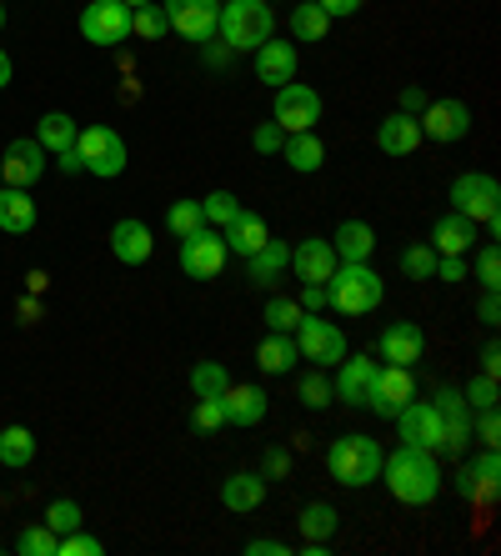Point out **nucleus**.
<instances>
[{
  "label": "nucleus",
  "mask_w": 501,
  "mask_h": 556,
  "mask_svg": "<svg viewBox=\"0 0 501 556\" xmlns=\"http://www.w3.org/2000/svg\"><path fill=\"white\" fill-rule=\"evenodd\" d=\"M226 236L211 231V226H201V231L180 236V271L191 276V281H216L221 271H226Z\"/></svg>",
  "instance_id": "nucleus-8"
},
{
  "label": "nucleus",
  "mask_w": 501,
  "mask_h": 556,
  "mask_svg": "<svg viewBox=\"0 0 501 556\" xmlns=\"http://www.w3.org/2000/svg\"><path fill=\"white\" fill-rule=\"evenodd\" d=\"M426 247L437 251V256H466V251L476 247V220L456 216V211H447V216L431 226V241Z\"/></svg>",
  "instance_id": "nucleus-24"
},
{
  "label": "nucleus",
  "mask_w": 501,
  "mask_h": 556,
  "mask_svg": "<svg viewBox=\"0 0 501 556\" xmlns=\"http://www.w3.org/2000/svg\"><path fill=\"white\" fill-rule=\"evenodd\" d=\"M76 121L65 116V111H46V116L36 121V141L46 146V155H61V151H71L76 146Z\"/></svg>",
  "instance_id": "nucleus-33"
},
{
  "label": "nucleus",
  "mask_w": 501,
  "mask_h": 556,
  "mask_svg": "<svg viewBox=\"0 0 501 556\" xmlns=\"http://www.w3.org/2000/svg\"><path fill=\"white\" fill-rule=\"evenodd\" d=\"M171 30L186 40H211L216 36V15H221V0H161Z\"/></svg>",
  "instance_id": "nucleus-14"
},
{
  "label": "nucleus",
  "mask_w": 501,
  "mask_h": 556,
  "mask_svg": "<svg viewBox=\"0 0 501 556\" xmlns=\"http://www.w3.org/2000/svg\"><path fill=\"white\" fill-rule=\"evenodd\" d=\"M376 146H381L386 155H412L416 146H422V126H416V116H406V111H391V116L376 126Z\"/></svg>",
  "instance_id": "nucleus-26"
},
{
  "label": "nucleus",
  "mask_w": 501,
  "mask_h": 556,
  "mask_svg": "<svg viewBox=\"0 0 501 556\" xmlns=\"http://www.w3.org/2000/svg\"><path fill=\"white\" fill-rule=\"evenodd\" d=\"M481 371H487V376H501V351H497V341H487V346H481Z\"/></svg>",
  "instance_id": "nucleus-60"
},
{
  "label": "nucleus",
  "mask_w": 501,
  "mask_h": 556,
  "mask_svg": "<svg viewBox=\"0 0 501 556\" xmlns=\"http://www.w3.org/2000/svg\"><path fill=\"white\" fill-rule=\"evenodd\" d=\"M261 502H266V477L261 471H236L221 486V506H231V511H256Z\"/></svg>",
  "instance_id": "nucleus-32"
},
{
  "label": "nucleus",
  "mask_w": 501,
  "mask_h": 556,
  "mask_svg": "<svg viewBox=\"0 0 501 556\" xmlns=\"http://www.w3.org/2000/svg\"><path fill=\"white\" fill-rule=\"evenodd\" d=\"M497 481H501V456H497V446H481V456L476 462H466L462 471H456V496H497Z\"/></svg>",
  "instance_id": "nucleus-23"
},
{
  "label": "nucleus",
  "mask_w": 501,
  "mask_h": 556,
  "mask_svg": "<svg viewBox=\"0 0 501 556\" xmlns=\"http://www.w3.org/2000/svg\"><path fill=\"white\" fill-rule=\"evenodd\" d=\"M426 351V331L416 321H391L381 331V341H376V362L386 366H416Z\"/></svg>",
  "instance_id": "nucleus-18"
},
{
  "label": "nucleus",
  "mask_w": 501,
  "mask_h": 556,
  "mask_svg": "<svg viewBox=\"0 0 501 556\" xmlns=\"http://www.w3.org/2000/svg\"><path fill=\"white\" fill-rule=\"evenodd\" d=\"M281 155H286V166L301 170V176H311V170L326 166V146H322V136H316V130H296V136H286Z\"/></svg>",
  "instance_id": "nucleus-30"
},
{
  "label": "nucleus",
  "mask_w": 501,
  "mask_h": 556,
  "mask_svg": "<svg viewBox=\"0 0 501 556\" xmlns=\"http://www.w3.org/2000/svg\"><path fill=\"white\" fill-rule=\"evenodd\" d=\"M191 427H196V431H216V427H226V416H221V402H201V396H196V406H191Z\"/></svg>",
  "instance_id": "nucleus-49"
},
{
  "label": "nucleus",
  "mask_w": 501,
  "mask_h": 556,
  "mask_svg": "<svg viewBox=\"0 0 501 556\" xmlns=\"http://www.w3.org/2000/svg\"><path fill=\"white\" fill-rule=\"evenodd\" d=\"M55 170H61V176H86V166H80L76 146H71V151H61V155H55Z\"/></svg>",
  "instance_id": "nucleus-58"
},
{
  "label": "nucleus",
  "mask_w": 501,
  "mask_h": 556,
  "mask_svg": "<svg viewBox=\"0 0 501 556\" xmlns=\"http://www.w3.org/2000/svg\"><path fill=\"white\" fill-rule=\"evenodd\" d=\"M55 556H105V542L76 527V531H61V542H55Z\"/></svg>",
  "instance_id": "nucleus-44"
},
{
  "label": "nucleus",
  "mask_w": 501,
  "mask_h": 556,
  "mask_svg": "<svg viewBox=\"0 0 501 556\" xmlns=\"http://www.w3.org/2000/svg\"><path fill=\"white\" fill-rule=\"evenodd\" d=\"M416 126H422V141L456 146V141L472 136V105L456 101V96H447V101H426L422 116H416Z\"/></svg>",
  "instance_id": "nucleus-9"
},
{
  "label": "nucleus",
  "mask_w": 501,
  "mask_h": 556,
  "mask_svg": "<svg viewBox=\"0 0 501 556\" xmlns=\"http://www.w3.org/2000/svg\"><path fill=\"white\" fill-rule=\"evenodd\" d=\"M0 30H5V0H0Z\"/></svg>",
  "instance_id": "nucleus-63"
},
{
  "label": "nucleus",
  "mask_w": 501,
  "mask_h": 556,
  "mask_svg": "<svg viewBox=\"0 0 501 556\" xmlns=\"http://www.w3.org/2000/svg\"><path fill=\"white\" fill-rule=\"evenodd\" d=\"M326 30H331V15H326L316 0H296V11H291V36H296V40H326Z\"/></svg>",
  "instance_id": "nucleus-36"
},
{
  "label": "nucleus",
  "mask_w": 501,
  "mask_h": 556,
  "mask_svg": "<svg viewBox=\"0 0 501 556\" xmlns=\"http://www.w3.org/2000/svg\"><path fill=\"white\" fill-rule=\"evenodd\" d=\"M216 36L231 46V51H256L276 36V11L271 0H221L216 15Z\"/></svg>",
  "instance_id": "nucleus-2"
},
{
  "label": "nucleus",
  "mask_w": 501,
  "mask_h": 556,
  "mask_svg": "<svg viewBox=\"0 0 501 556\" xmlns=\"http://www.w3.org/2000/svg\"><path fill=\"white\" fill-rule=\"evenodd\" d=\"M11 76H15V65H11V55L0 51V91H5V86H11Z\"/></svg>",
  "instance_id": "nucleus-61"
},
{
  "label": "nucleus",
  "mask_w": 501,
  "mask_h": 556,
  "mask_svg": "<svg viewBox=\"0 0 501 556\" xmlns=\"http://www.w3.org/2000/svg\"><path fill=\"white\" fill-rule=\"evenodd\" d=\"M241 211H246L241 195H231V191H211L206 201H201V216H206V226H221V231H226V226H231Z\"/></svg>",
  "instance_id": "nucleus-38"
},
{
  "label": "nucleus",
  "mask_w": 501,
  "mask_h": 556,
  "mask_svg": "<svg viewBox=\"0 0 501 556\" xmlns=\"http://www.w3.org/2000/svg\"><path fill=\"white\" fill-rule=\"evenodd\" d=\"M386 492L397 496L401 506H431L441 496V466L437 452H422V446H397L391 456H381V477Z\"/></svg>",
  "instance_id": "nucleus-1"
},
{
  "label": "nucleus",
  "mask_w": 501,
  "mask_h": 556,
  "mask_svg": "<svg viewBox=\"0 0 501 556\" xmlns=\"http://www.w3.org/2000/svg\"><path fill=\"white\" fill-rule=\"evenodd\" d=\"M296 402L311 406V412H322V406H331V381H326L322 371H306L301 381H296Z\"/></svg>",
  "instance_id": "nucleus-42"
},
{
  "label": "nucleus",
  "mask_w": 501,
  "mask_h": 556,
  "mask_svg": "<svg viewBox=\"0 0 501 556\" xmlns=\"http://www.w3.org/2000/svg\"><path fill=\"white\" fill-rule=\"evenodd\" d=\"M301 311H322V306H331V301H326V286H316V281H306L301 286Z\"/></svg>",
  "instance_id": "nucleus-55"
},
{
  "label": "nucleus",
  "mask_w": 501,
  "mask_h": 556,
  "mask_svg": "<svg viewBox=\"0 0 501 556\" xmlns=\"http://www.w3.org/2000/svg\"><path fill=\"white\" fill-rule=\"evenodd\" d=\"M291 271H296V281H301V286H306V281L326 286V281H331V271H336L331 241H322V236H311V241H296V247H291Z\"/></svg>",
  "instance_id": "nucleus-20"
},
{
  "label": "nucleus",
  "mask_w": 501,
  "mask_h": 556,
  "mask_svg": "<svg viewBox=\"0 0 501 556\" xmlns=\"http://www.w3.org/2000/svg\"><path fill=\"white\" fill-rule=\"evenodd\" d=\"M331 251H336V261H372L376 231L366 226V220H341L336 236H331Z\"/></svg>",
  "instance_id": "nucleus-31"
},
{
  "label": "nucleus",
  "mask_w": 501,
  "mask_h": 556,
  "mask_svg": "<svg viewBox=\"0 0 501 556\" xmlns=\"http://www.w3.org/2000/svg\"><path fill=\"white\" fill-rule=\"evenodd\" d=\"M462 402L472 406V412H487V406H497V376H472V381H466L462 387Z\"/></svg>",
  "instance_id": "nucleus-47"
},
{
  "label": "nucleus",
  "mask_w": 501,
  "mask_h": 556,
  "mask_svg": "<svg viewBox=\"0 0 501 556\" xmlns=\"http://www.w3.org/2000/svg\"><path fill=\"white\" fill-rule=\"evenodd\" d=\"M397 437H401V446H422V452H437L441 456V412L431 402H406L397 416Z\"/></svg>",
  "instance_id": "nucleus-13"
},
{
  "label": "nucleus",
  "mask_w": 501,
  "mask_h": 556,
  "mask_svg": "<svg viewBox=\"0 0 501 556\" xmlns=\"http://www.w3.org/2000/svg\"><path fill=\"white\" fill-rule=\"evenodd\" d=\"M341 371H336V381H331V396L336 402H347V406H361L366 412V402H372V387H376V371H381V362L376 356H341Z\"/></svg>",
  "instance_id": "nucleus-15"
},
{
  "label": "nucleus",
  "mask_w": 501,
  "mask_h": 556,
  "mask_svg": "<svg viewBox=\"0 0 501 556\" xmlns=\"http://www.w3.org/2000/svg\"><path fill=\"white\" fill-rule=\"evenodd\" d=\"M286 471H291V452H286V446H271V452L261 456V477H266V481H281Z\"/></svg>",
  "instance_id": "nucleus-51"
},
{
  "label": "nucleus",
  "mask_w": 501,
  "mask_h": 556,
  "mask_svg": "<svg viewBox=\"0 0 501 556\" xmlns=\"http://www.w3.org/2000/svg\"><path fill=\"white\" fill-rule=\"evenodd\" d=\"M401 271H406V281H431V276H437V251L426 247V241L406 247L401 251Z\"/></svg>",
  "instance_id": "nucleus-40"
},
{
  "label": "nucleus",
  "mask_w": 501,
  "mask_h": 556,
  "mask_svg": "<svg viewBox=\"0 0 501 556\" xmlns=\"http://www.w3.org/2000/svg\"><path fill=\"white\" fill-rule=\"evenodd\" d=\"M151 251H155V241H151V226H146V220L126 216L111 226V256H116L121 266H146Z\"/></svg>",
  "instance_id": "nucleus-22"
},
{
  "label": "nucleus",
  "mask_w": 501,
  "mask_h": 556,
  "mask_svg": "<svg viewBox=\"0 0 501 556\" xmlns=\"http://www.w3.org/2000/svg\"><path fill=\"white\" fill-rule=\"evenodd\" d=\"M416 396V381H412V366H386L381 362V371H376V387H372V402H366V412H376V416H391L401 412V406Z\"/></svg>",
  "instance_id": "nucleus-17"
},
{
  "label": "nucleus",
  "mask_w": 501,
  "mask_h": 556,
  "mask_svg": "<svg viewBox=\"0 0 501 556\" xmlns=\"http://www.w3.org/2000/svg\"><path fill=\"white\" fill-rule=\"evenodd\" d=\"M246 552L251 556H291V546L276 542V536H256V542H246Z\"/></svg>",
  "instance_id": "nucleus-54"
},
{
  "label": "nucleus",
  "mask_w": 501,
  "mask_h": 556,
  "mask_svg": "<svg viewBox=\"0 0 501 556\" xmlns=\"http://www.w3.org/2000/svg\"><path fill=\"white\" fill-rule=\"evenodd\" d=\"M55 542H61V536L40 521V527H26L21 536H15V552L21 556H55Z\"/></svg>",
  "instance_id": "nucleus-43"
},
{
  "label": "nucleus",
  "mask_w": 501,
  "mask_h": 556,
  "mask_svg": "<svg viewBox=\"0 0 501 556\" xmlns=\"http://www.w3.org/2000/svg\"><path fill=\"white\" fill-rule=\"evenodd\" d=\"M296 362H301V351H296V337L291 331H266V341L256 346V366L266 376H291Z\"/></svg>",
  "instance_id": "nucleus-29"
},
{
  "label": "nucleus",
  "mask_w": 501,
  "mask_h": 556,
  "mask_svg": "<svg viewBox=\"0 0 501 556\" xmlns=\"http://www.w3.org/2000/svg\"><path fill=\"white\" fill-rule=\"evenodd\" d=\"M286 271H291V247H286V241H276V236H271L261 251H251V256H246V276H251V286H276Z\"/></svg>",
  "instance_id": "nucleus-25"
},
{
  "label": "nucleus",
  "mask_w": 501,
  "mask_h": 556,
  "mask_svg": "<svg viewBox=\"0 0 501 556\" xmlns=\"http://www.w3.org/2000/svg\"><path fill=\"white\" fill-rule=\"evenodd\" d=\"M166 30H171V21H166V11H161V5H136V11H130V36L161 40Z\"/></svg>",
  "instance_id": "nucleus-41"
},
{
  "label": "nucleus",
  "mask_w": 501,
  "mask_h": 556,
  "mask_svg": "<svg viewBox=\"0 0 501 556\" xmlns=\"http://www.w3.org/2000/svg\"><path fill=\"white\" fill-rule=\"evenodd\" d=\"M231 387V371L221 362H196L191 366V396H201V402H221V391Z\"/></svg>",
  "instance_id": "nucleus-37"
},
{
  "label": "nucleus",
  "mask_w": 501,
  "mask_h": 556,
  "mask_svg": "<svg viewBox=\"0 0 501 556\" xmlns=\"http://www.w3.org/2000/svg\"><path fill=\"white\" fill-rule=\"evenodd\" d=\"M46 527L61 536V531H76L80 527V506L71 502V496H55L51 506H46Z\"/></svg>",
  "instance_id": "nucleus-48"
},
{
  "label": "nucleus",
  "mask_w": 501,
  "mask_h": 556,
  "mask_svg": "<svg viewBox=\"0 0 501 556\" xmlns=\"http://www.w3.org/2000/svg\"><path fill=\"white\" fill-rule=\"evenodd\" d=\"M451 211L466 216V220H476V226H497L501 220L497 176H487V170H462V176L451 181Z\"/></svg>",
  "instance_id": "nucleus-5"
},
{
  "label": "nucleus",
  "mask_w": 501,
  "mask_h": 556,
  "mask_svg": "<svg viewBox=\"0 0 501 556\" xmlns=\"http://www.w3.org/2000/svg\"><path fill=\"white\" fill-rule=\"evenodd\" d=\"M266 412H271V396H266V387H256V381H246V387L231 381V387L221 391V416H226L231 427H261Z\"/></svg>",
  "instance_id": "nucleus-19"
},
{
  "label": "nucleus",
  "mask_w": 501,
  "mask_h": 556,
  "mask_svg": "<svg viewBox=\"0 0 501 556\" xmlns=\"http://www.w3.org/2000/svg\"><path fill=\"white\" fill-rule=\"evenodd\" d=\"M431 406L441 412V452L466 456V446H472V406L462 402V387H437Z\"/></svg>",
  "instance_id": "nucleus-11"
},
{
  "label": "nucleus",
  "mask_w": 501,
  "mask_h": 556,
  "mask_svg": "<svg viewBox=\"0 0 501 556\" xmlns=\"http://www.w3.org/2000/svg\"><path fill=\"white\" fill-rule=\"evenodd\" d=\"M206 226V216H201V201H171L166 206V231L176 236H191V231H201Z\"/></svg>",
  "instance_id": "nucleus-39"
},
{
  "label": "nucleus",
  "mask_w": 501,
  "mask_h": 556,
  "mask_svg": "<svg viewBox=\"0 0 501 556\" xmlns=\"http://www.w3.org/2000/svg\"><path fill=\"white\" fill-rule=\"evenodd\" d=\"M0 186H5V181H0Z\"/></svg>",
  "instance_id": "nucleus-64"
},
{
  "label": "nucleus",
  "mask_w": 501,
  "mask_h": 556,
  "mask_svg": "<svg viewBox=\"0 0 501 556\" xmlns=\"http://www.w3.org/2000/svg\"><path fill=\"white\" fill-rule=\"evenodd\" d=\"M301 316H306V311H301V301H291V296H271L266 301V326L271 331H296Z\"/></svg>",
  "instance_id": "nucleus-45"
},
{
  "label": "nucleus",
  "mask_w": 501,
  "mask_h": 556,
  "mask_svg": "<svg viewBox=\"0 0 501 556\" xmlns=\"http://www.w3.org/2000/svg\"><path fill=\"white\" fill-rule=\"evenodd\" d=\"M296 351H301V362L311 366H336L341 356H347V331L336 321H322L316 311H306L301 321H296Z\"/></svg>",
  "instance_id": "nucleus-7"
},
{
  "label": "nucleus",
  "mask_w": 501,
  "mask_h": 556,
  "mask_svg": "<svg viewBox=\"0 0 501 556\" xmlns=\"http://www.w3.org/2000/svg\"><path fill=\"white\" fill-rule=\"evenodd\" d=\"M121 5H130V11H136V5H155V0H121Z\"/></svg>",
  "instance_id": "nucleus-62"
},
{
  "label": "nucleus",
  "mask_w": 501,
  "mask_h": 556,
  "mask_svg": "<svg viewBox=\"0 0 501 556\" xmlns=\"http://www.w3.org/2000/svg\"><path fill=\"white\" fill-rule=\"evenodd\" d=\"M336 531H341V511H336L331 502L301 506V536H306V542H331Z\"/></svg>",
  "instance_id": "nucleus-34"
},
{
  "label": "nucleus",
  "mask_w": 501,
  "mask_h": 556,
  "mask_svg": "<svg viewBox=\"0 0 501 556\" xmlns=\"http://www.w3.org/2000/svg\"><path fill=\"white\" fill-rule=\"evenodd\" d=\"M497 437H501V416H497V406H487L481 421H476V441H481V446H497Z\"/></svg>",
  "instance_id": "nucleus-52"
},
{
  "label": "nucleus",
  "mask_w": 501,
  "mask_h": 556,
  "mask_svg": "<svg viewBox=\"0 0 501 556\" xmlns=\"http://www.w3.org/2000/svg\"><path fill=\"white\" fill-rule=\"evenodd\" d=\"M76 155H80V166H86V176H101V181H116L121 170H126V141L111 126H80Z\"/></svg>",
  "instance_id": "nucleus-6"
},
{
  "label": "nucleus",
  "mask_w": 501,
  "mask_h": 556,
  "mask_svg": "<svg viewBox=\"0 0 501 556\" xmlns=\"http://www.w3.org/2000/svg\"><path fill=\"white\" fill-rule=\"evenodd\" d=\"M36 201H30V191H21V186H0V231L5 236H26L30 226H36Z\"/></svg>",
  "instance_id": "nucleus-27"
},
{
  "label": "nucleus",
  "mask_w": 501,
  "mask_h": 556,
  "mask_svg": "<svg viewBox=\"0 0 501 556\" xmlns=\"http://www.w3.org/2000/svg\"><path fill=\"white\" fill-rule=\"evenodd\" d=\"M46 176V146L40 141H11L5 146V155H0V181L5 186H21V191H30V186Z\"/></svg>",
  "instance_id": "nucleus-16"
},
{
  "label": "nucleus",
  "mask_w": 501,
  "mask_h": 556,
  "mask_svg": "<svg viewBox=\"0 0 501 556\" xmlns=\"http://www.w3.org/2000/svg\"><path fill=\"white\" fill-rule=\"evenodd\" d=\"M256 80H266L271 91L276 86H286V80H296V65H301V51H296L291 40H276L271 36L266 46H256Z\"/></svg>",
  "instance_id": "nucleus-21"
},
{
  "label": "nucleus",
  "mask_w": 501,
  "mask_h": 556,
  "mask_svg": "<svg viewBox=\"0 0 501 556\" xmlns=\"http://www.w3.org/2000/svg\"><path fill=\"white\" fill-rule=\"evenodd\" d=\"M476 316H481V326H497L501 321V296H497V291H481V306H476Z\"/></svg>",
  "instance_id": "nucleus-56"
},
{
  "label": "nucleus",
  "mask_w": 501,
  "mask_h": 556,
  "mask_svg": "<svg viewBox=\"0 0 501 556\" xmlns=\"http://www.w3.org/2000/svg\"><path fill=\"white\" fill-rule=\"evenodd\" d=\"M437 281H447V286L466 281V256H437Z\"/></svg>",
  "instance_id": "nucleus-53"
},
{
  "label": "nucleus",
  "mask_w": 501,
  "mask_h": 556,
  "mask_svg": "<svg viewBox=\"0 0 501 556\" xmlns=\"http://www.w3.org/2000/svg\"><path fill=\"white\" fill-rule=\"evenodd\" d=\"M36 431L30 427H5L0 431V466H11V471H21V466L36 462Z\"/></svg>",
  "instance_id": "nucleus-35"
},
{
  "label": "nucleus",
  "mask_w": 501,
  "mask_h": 556,
  "mask_svg": "<svg viewBox=\"0 0 501 556\" xmlns=\"http://www.w3.org/2000/svg\"><path fill=\"white\" fill-rule=\"evenodd\" d=\"M316 5H322V11L331 15V21H341V15H356L361 5H366V0H316Z\"/></svg>",
  "instance_id": "nucleus-57"
},
{
  "label": "nucleus",
  "mask_w": 501,
  "mask_h": 556,
  "mask_svg": "<svg viewBox=\"0 0 501 556\" xmlns=\"http://www.w3.org/2000/svg\"><path fill=\"white\" fill-rule=\"evenodd\" d=\"M381 441L376 437H361V431H347V437H336L331 446H326V471H331V481H341V486H372L376 477H381Z\"/></svg>",
  "instance_id": "nucleus-3"
},
{
  "label": "nucleus",
  "mask_w": 501,
  "mask_h": 556,
  "mask_svg": "<svg viewBox=\"0 0 501 556\" xmlns=\"http://www.w3.org/2000/svg\"><path fill=\"white\" fill-rule=\"evenodd\" d=\"M286 141V130L276 126V121H266V126H256V136H251V146H256V155H276Z\"/></svg>",
  "instance_id": "nucleus-50"
},
{
  "label": "nucleus",
  "mask_w": 501,
  "mask_h": 556,
  "mask_svg": "<svg viewBox=\"0 0 501 556\" xmlns=\"http://www.w3.org/2000/svg\"><path fill=\"white\" fill-rule=\"evenodd\" d=\"M386 296V281L366 266V261H336L331 281H326V301H331L341 316H366L376 311Z\"/></svg>",
  "instance_id": "nucleus-4"
},
{
  "label": "nucleus",
  "mask_w": 501,
  "mask_h": 556,
  "mask_svg": "<svg viewBox=\"0 0 501 556\" xmlns=\"http://www.w3.org/2000/svg\"><path fill=\"white\" fill-rule=\"evenodd\" d=\"M476 281H481V291H501V251H497V241H487V247L476 251Z\"/></svg>",
  "instance_id": "nucleus-46"
},
{
  "label": "nucleus",
  "mask_w": 501,
  "mask_h": 556,
  "mask_svg": "<svg viewBox=\"0 0 501 556\" xmlns=\"http://www.w3.org/2000/svg\"><path fill=\"white\" fill-rule=\"evenodd\" d=\"M422 105H426L422 86H406V91H401V111H406V116H422Z\"/></svg>",
  "instance_id": "nucleus-59"
},
{
  "label": "nucleus",
  "mask_w": 501,
  "mask_h": 556,
  "mask_svg": "<svg viewBox=\"0 0 501 556\" xmlns=\"http://www.w3.org/2000/svg\"><path fill=\"white\" fill-rule=\"evenodd\" d=\"M80 36L90 46H121L130 36V5H121V0H90L86 11H80Z\"/></svg>",
  "instance_id": "nucleus-12"
},
{
  "label": "nucleus",
  "mask_w": 501,
  "mask_h": 556,
  "mask_svg": "<svg viewBox=\"0 0 501 556\" xmlns=\"http://www.w3.org/2000/svg\"><path fill=\"white\" fill-rule=\"evenodd\" d=\"M271 111H276V126H281L286 136L316 130V121H322V96L311 91V86H301V80H286V86H276Z\"/></svg>",
  "instance_id": "nucleus-10"
},
{
  "label": "nucleus",
  "mask_w": 501,
  "mask_h": 556,
  "mask_svg": "<svg viewBox=\"0 0 501 556\" xmlns=\"http://www.w3.org/2000/svg\"><path fill=\"white\" fill-rule=\"evenodd\" d=\"M221 236H226V251H231V256H251V251H261L271 241V226H266V216H256V211H241Z\"/></svg>",
  "instance_id": "nucleus-28"
}]
</instances>
